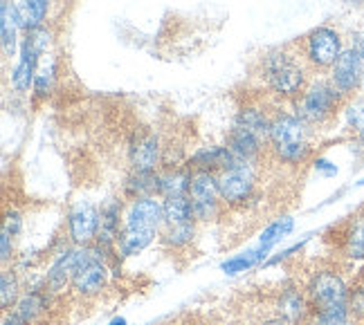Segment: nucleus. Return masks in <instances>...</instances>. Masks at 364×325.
I'll return each mask as SVG.
<instances>
[{
	"label": "nucleus",
	"instance_id": "nucleus-1",
	"mask_svg": "<svg viewBox=\"0 0 364 325\" xmlns=\"http://www.w3.org/2000/svg\"><path fill=\"white\" fill-rule=\"evenodd\" d=\"M164 224V209L158 197H137L124 209L122 231L117 238V258H131L142 253L160 238Z\"/></svg>",
	"mask_w": 364,
	"mask_h": 325
},
{
	"label": "nucleus",
	"instance_id": "nucleus-2",
	"mask_svg": "<svg viewBox=\"0 0 364 325\" xmlns=\"http://www.w3.org/2000/svg\"><path fill=\"white\" fill-rule=\"evenodd\" d=\"M313 126L304 121L297 112H279L272 117L270 148L274 158L284 164L297 166L311 158Z\"/></svg>",
	"mask_w": 364,
	"mask_h": 325
},
{
	"label": "nucleus",
	"instance_id": "nucleus-3",
	"mask_svg": "<svg viewBox=\"0 0 364 325\" xmlns=\"http://www.w3.org/2000/svg\"><path fill=\"white\" fill-rule=\"evenodd\" d=\"M311 67L304 61V56L290 50H274L265 54L263 59V79L265 86L272 94L282 99H297L306 86L311 83L308 79Z\"/></svg>",
	"mask_w": 364,
	"mask_h": 325
},
{
	"label": "nucleus",
	"instance_id": "nucleus-4",
	"mask_svg": "<svg viewBox=\"0 0 364 325\" xmlns=\"http://www.w3.org/2000/svg\"><path fill=\"white\" fill-rule=\"evenodd\" d=\"M346 99L328 79H311L306 90L295 99V112L311 126H324L335 119Z\"/></svg>",
	"mask_w": 364,
	"mask_h": 325
},
{
	"label": "nucleus",
	"instance_id": "nucleus-5",
	"mask_svg": "<svg viewBox=\"0 0 364 325\" xmlns=\"http://www.w3.org/2000/svg\"><path fill=\"white\" fill-rule=\"evenodd\" d=\"M306 296L313 314L331 312V309H348L351 285H348V280L338 270H319L308 280Z\"/></svg>",
	"mask_w": 364,
	"mask_h": 325
},
{
	"label": "nucleus",
	"instance_id": "nucleus-6",
	"mask_svg": "<svg viewBox=\"0 0 364 325\" xmlns=\"http://www.w3.org/2000/svg\"><path fill=\"white\" fill-rule=\"evenodd\" d=\"M344 50V36L340 34V30H335L331 25L315 27L301 40V56L308 67L315 70V72H328Z\"/></svg>",
	"mask_w": 364,
	"mask_h": 325
},
{
	"label": "nucleus",
	"instance_id": "nucleus-7",
	"mask_svg": "<svg viewBox=\"0 0 364 325\" xmlns=\"http://www.w3.org/2000/svg\"><path fill=\"white\" fill-rule=\"evenodd\" d=\"M189 200L196 222H212L220 216L223 197L218 189V177L214 173L196 171L189 187Z\"/></svg>",
	"mask_w": 364,
	"mask_h": 325
},
{
	"label": "nucleus",
	"instance_id": "nucleus-8",
	"mask_svg": "<svg viewBox=\"0 0 364 325\" xmlns=\"http://www.w3.org/2000/svg\"><path fill=\"white\" fill-rule=\"evenodd\" d=\"M218 177V189L223 204L228 206H241L245 204L257 187V171L252 162H239L228 171L216 175Z\"/></svg>",
	"mask_w": 364,
	"mask_h": 325
},
{
	"label": "nucleus",
	"instance_id": "nucleus-9",
	"mask_svg": "<svg viewBox=\"0 0 364 325\" xmlns=\"http://www.w3.org/2000/svg\"><path fill=\"white\" fill-rule=\"evenodd\" d=\"M90 247H68L63 249L61 253H57V258L52 260L50 270L46 274V287L52 292V294H59L63 292L70 282H73L75 274L83 267V263H86L90 258Z\"/></svg>",
	"mask_w": 364,
	"mask_h": 325
},
{
	"label": "nucleus",
	"instance_id": "nucleus-10",
	"mask_svg": "<svg viewBox=\"0 0 364 325\" xmlns=\"http://www.w3.org/2000/svg\"><path fill=\"white\" fill-rule=\"evenodd\" d=\"M100 233V209L88 200H79L68 211V236L77 247H90Z\"/></svg>",
	"mask_w": 364,
	"mask_h": 325
},
{
	"label": "nucleus",
	"instance_id": "nucleus-11",
	"mask_svg": "<svg viewBox=\"0 0 364 325\" xmlns=\"http://www.w3.org/2000/svg\"><path fill=\"white\" fill-rule=\"evenodd\" d=\"M362 79H364V61L355 54V50L346 45V50L340 54V59L328 70V81L344 99H348L362 90Z\"/></svg>",
	"mask_w": 364,
	"mask_h": 325
},
{
	"label": "nucleus",
	"instance_id": "nucleus-12",
	"mask_svg": "<svg viewBox=\"0 0 364 325\" xmlns=\"http://www.w3.org/2000/svg\"><path fill=\"white\" fill-rule=\"evenodd\" d=\"M38 59H41V52L36 50V45L32 43V38L25 34V38L21 40V50H18V61L11 70V77L9 83L14 92L18 94H27L34 88V79L38 75Z\"/></svg>",
	"mask_w": 364,
	"mask_h": 325
},
{
	"label": "nucleus",
	"instance_id": "nucleus-13",
	"mask_svg": "<svg viewBox=\"0 0 364 325\" xmlns=\"http://www.w3.org/2000/svg\"><path fill=\"white\" fill-rule=\"evenodd\" d=\"M129 162L133 171H156L162 162L160 137L151 131L135 133L129 144Z\"/></svg>",
	"mask_w": 364,
	"mask_h": 325
},
{
	"label": "nucleus",
	"instance_id": "nucleus-14",
	"mask_svg": "<svg viewBox=\"0 0 364 325\" xmlns=\"http://www.w3.org/2000/svg\"><path fill=\"white\" fill-rule=\"evenodd\" d=\"M25 32L21 7L14 0H3L0 3V43L7 59L18 54V34Z\"/></svg>",
	"mask_w": 364,
	"mask_h": 325
},
{
	"label": "nucleus",
	"instance_id": "nucleus-15",
	"mask_svg": "<svg viewBox=\"0 0 364 325\" xmlns=\"http://www.w3.org/2000/svg\"><path fill=\"white\" fill-rule=\"evenodd\" d=\"M241 160L236 158V155L228 148V146H203L196 150L187 166L191 168V171H203V173H223L228 171V168H232L234 164H239Z\"/></svg>",
	"mask_w": 364,
	"mask_h": 325
},
{
	"label": "nucleus",
	"instance_id": "nucleus-16",
	"mask_svg": "<svg viewBox=\"0 0 364 325\" xmlns=\"http://www.w3.org/2000/svg\"><path fill=\"white\" fill-rule=\"evenodd\" d=\"M277 316L284 319L288 325H308L313 316L311 303H308L306 290H297V287H286L282 294H279L277 301Z\"/></svg>",
	"mask_w": 364,
	"mask_h": 325
},
{
	"label": "nucleus",
	"instance_id": "nucleus-17",
	"mask_svg": "<svg viewBox=\"0 0 364 325\" xmlns=\"http://www.w3.org/2000/svg\"><path fill=\"white\" fill-rule=\"evenodd\" d=\"M122 220H124L122 200H117V197H110V200L100 211V233H97L95 243L102 245V247H108V249H115L119 231H122Z\"/></svg>",
	"mask_w": 364,
	"mask_h": 325
},
{
	"label": "nucleus",
	"instance_id": "nucleus-18",
	"mask_svg": "<svg viewBox=\"0 0 364 325\" xmlns=\"http://www.w3.org/2000/svg\"><path fill=\"white\" fill-rule=\"evenodd\" d=\"M265 141L259 139L257 135H252L239 126H232V131L228 133V148L239 158L241 162H252L255 164L261 158V150H263Z\"/></svg>",
	"mask_w": 364,
	"mask_h": 325
},
{
	"label": "nucleus",
	"instance_id": "nucleus-19",
	"mask_svg": "<svg viewBox=\"0 0 364 325\" xmlns=\"http://www.w3.org/2000/svg\"><path fill=\"white\" fill-rule=\"evenodd\" d=\"M160 195V173L158 171H131L124 182V197L137 200V197H156Z\"/></svg>",
	"mask_w": 364,
	"mask_h": 325
},
{
	"label": "nucleus",
	"instance_id": "nucleus-20",
	"mask_svg": "<svg viewBox=\"0 0 364 325\" xmlns=\"http://www.w3.org/2000/svg\"><path fill=\"white\" fill-rule=\"evenodd\" d=\"M50 294L52 292L48 287H38V290H27V292H23L18 303L14 305V312H16L27 325H32L48 309Z\"/></svg>",
	"mask_w": 364,
	"mask_h": 325
},
{
	"label": "nucleus",
	"instance_id": "nucleus-21",
	"mask_svg": "<svg viewBox=\"0 0 364 325\" xmlns=\"http://www.w3.org/2000/svg\"><path fill=\"white\" fill-rule=\"evenodd\" d=\"M342 253L351 263H364V214L348 220L342 236Z\"/></svg>",
	"mask_w": 364,
	"mask_h": 325
},
{
	"label": "nucleus",
	"instance_id": "nucleus-22",
	"mask_svg": "<svg viewBox=\"0 0 364 325\" xmlns=\"http://www.w3.org/2000/svg\"><path fill=\"white\" fill-rule=\"evenodd\" d=\"M234 126L257 135L263 141H270V128H272V117H268L261 108L255 106H245L239 110V115L234 119Z\"/></svg>",
	"mask_w": 364,
	"mask_h": 325
},
{
	"label": "nucleus",
	"instance_id": "nucleus-23",
	"mask_svg": "<svg viewBox=\"0 0 364 325\" xmlns=\"http://www.w3.org/2000/svg\"><path fill=\"white\" fill-rule=\"evenodd\" d=\"M191 177L193 171L189 166L185 168H166L160 173V195L158 197H180V195H189L191 187Z\"/></svg>",
	"mask_w": 364,
	"mask_h": 325
},
{
	"label": "nucleus",
	"instance_id": "nucleus-24",
	"mask_svg": "<svg viewBox=\"0 0 364 325\" xmlns=\"http://www.w3.org/2000/svg\"><path fill=\"white\" fill-rule=\"evenodd\" d=\"M268 253L270 251H265V249L255 245V247L243 251V253H236V256L223 260L220 263V272L228 274V276H236V274H241V272H247V270H252V267L263 265L265 260H268Z\"/></svg>",
	"mask_w": 364,
	"mask_h": 325
},
{
	"label": "nucleus",
	"instance_id": "nucleus-25",
	"mask_svg": "<svg viewBox=\"0 0 364 325\" xmlns=\"http://www.w3.org/2000/svg\"><path fill=\"white\" fill-rule=\"evenodd\" d=\"M193 236H196V220L180 222V224H162V231H160L162 245L171 249L187 247L193 240Z\"/></svg>",
	"mask_w": 364,
	"mask_h": 325
},
{
	"label": "nucleus",
	"instance_id": "nucleus-26",
	"mask_svg": "<svg viewBox=\"0 0 364 325\" xmlns=\"http://www.w3.org/2000/svg\"><path fill=\"white\" fill-rule=\"evenodd\" d=\"M292 229H295V218H290V216L277 218L274 222H270L268 227H265V229L261 231L257 247H261V249H265V251H272L274 245H279L286 236L292 233Z\"/></svg>",
	"mask_w": 364,
	"mask_h": 325
},
{
	"label": "nucleus",
	"instance_id": "nucleus-27",
	"mask_svg": "<svg viewBox=\"0 0 364 325\" xmlns=\"http://www.w3.org/2000/svg\"><path fill=\"white\" fill-rule=\"evenodd\" d=\"M342 119H344L346 131L353 137L364 135V97L362 94L346 99L342 106Z\"/></svg>",
	"mask_w": 364,
	"mask_h": 325
},
{
	"label": "nucleus",
	"instance_id": "nucleus-28",
	"mask_svg": "<svg viewBox=\"0 0 364 325\" xmlns=\"http://www.w3.org/2000/svg\"><path fill=\"white\" fill-rule=\"evenodd\" d=\"M164 209V224H180V222H189L193 218V209L189 195H180V197H164L162 200Z\"/></svg>",
	"mask_w": 364,
	"mask_h": 325
},
{
	"label": "nucleus",
	"instance_id": "nucleus-29",
	"mask_svg": "<svg viewBox=\"0 0 364 325\" xmlns=\"http://www.w3.org/2000/svg\"><path fill=\"white\" fill-rule=\"evenodd\" d=\"M21 278L14 270H7L3 267V272H0V305H3V312L7 309H14V305L18 303L21 299Z\"/></svg>",
	"mask_w": 364,
	"mask_h": 325
},
{
	"label": "nucleus",
	"instance_id": "nucleus-30",
	"mask_svg": "<svg viewBox=\"0 0 364 325\" xmlns=\"http://www.w3.org/2000/svg\"><path fill=\"white\" fill-rule=\"evenodd\" d=\"M18 7H21V13H23L25 32L36 30V27L46 25L48 11H50V0H21Z\"/></svg>",
	"mask_w": 364,
	"mask_h": 325
},
{
	"label": "nucleus",
	"instance_id": "nucleus-31",
	"mask_svg": "<svg viewBox=\"0 0 364 325\" xmlns=\"http://www.w3.org/2000/svg\"><path fill=\"white\" fill-rule=\"evenodd\" d=\"M308 325H360L351 309H331V312H315Z\"/></svg>",
	"mask_w": 364,
	"mask_h": 325
},
{
	"label": "nucleus",
	"instance_id": "nucleus-32",
	"mask_svg": "<svg viewBox=\"0 0 364 325\" xmlns=\"http://www.w3.org/2000/svg\"><path fill=\"white\" fill-rule=\"evenodd\" d=\"M52 83H54V65L43 67V70H41V72L36 75L32 94H34L36 99H48L50 92H52Z\"/></svg>",
	"mask_w": 364,
	"mask_h": 325
},
{
	"label": "nucleus",
	"instance_id": "nucleus-33",
	"mask_svg": "<svg viewBox=\"0 0 364 325\" xmlns=\"http://www.w3.org/2000/svg\"><path fill=\"white\" fill-rule=\"evenodd\" d=\"M14 258V236L9 231H0V260L7 265Z\"/></svg>",
	"mask_w": 364,
	"mask_h": 325
},
{
	"label": "nucleus",
	"instance_id": "nucleus-34",
	"mask_svg": "<svg viewBox=\"0 0 364 325\" xmlns=\"http://www.w3.org/2000/svg\"><path fill=\"white\" fill-rule=\"evenodd\" d=\"M308 240H311V238H304L301 243H295L292 247H288V249H284V251H279L277 256H272V258L265 260V267H272V265H277V263H284V260H288V258L292 256V253H297V251H301V249H304V245L308 243Z\"/></svg>",
	"mask_w": 364,
	"mask_h": 325
},
{
	"label": "nucleus",
	"instance_id": "nucleus-35",
	"mask_svg": "<svg viewBox=\"0 0 364 325\" xmlns=\"http://www.w3.org/2000/svg\"><path fill=\"white\" fill-rule=\"evenodd\" d=\"M3 229L9 231L14 238H16V236L21 233V229H23V218H21V214H16V211H7Z\"/></svg>",
	"mask_w": 364,
	"mask_h": 325
},
{
	"label": "nucleus",
	"instance_id": "nucleus-36",
	"mask_svg": "<svg viewBox=\"0 0 364 325\" xmlns=\"http://www.w3.org/2000/svg\"><path fill=\"white\" fill-rule=\"evenodd\" d=\"M313 168L319 175H324V177H335V175H338V171H340V168L335 166L331 160H326V158H317L313 162Z\"/></svg>",
	"mask_w": 364,
	"mask_h": 325
},
{
	"label": "nucleus",
	"instance_id": "nucleus-37",
	"mask_svg": "<svg viewBox=\"0 0 364 325\" xmlns=\"http://www.w3.org/2000/svg\"><path fill=\"white\" fill-rule=\"evenodd\" d=\"M348 48L355 50V54L364 61V30H358V32H353L351 36H348Z\"/></svg>",
	"mask_w": 364,
	"mask_h": 325
},
{
	"label": "nucleus",
	"instance_id": "nucleus-38",
	"mask_svg": "<svg viewBox=\"0 0 364 325\" xmlns=\"http://www.w3.org/2000/svg\"><path fill=\"white\" fill-rule=\"evenodd\" d=\"M0 325H27L16 312H14V309H7V312L3 314V323Z\"/></svg>",
	"mask_w": 364,
	"mask_h": 325
},
{
	"label": "nucleus",
	"instance_id": "nucleus-39",
	"mask_svg": "<svg viewBox=\"0 0 364 325\" xmlns=\"http://www.w3.org/2000/svg\"><path fill=\"white\" fill-rule=\"evenodd\" d=\"M342 3L351 9H364V0H342Z\"/></svg>",
	"mask_w": 364,
	"mask_h": 325
},
{
	"label": "nucleus",
	"instance_id": "nucleus-40",
	"mask_svg": "<svg viewBox=\"0 0 364 325\" xmlns=\"http://www.w3.org/2000/svg\"><path fill=\"white\" fill-rule=\"evenodd\" d=\"M108 325H129V321H126L124 316H115L113 321H110Z\"/></svg>",
	"mask_w": 364,
	"mask_h": 325
},
{
	"label": "nucleus",
	"instance_id": "nucleus-41",
	"mask_svg": "<svg viewBox=\"0 0 364 325\" xmlns=\"http://www.w3.org/2000/svg\"><path fill=\"white\" fill-rule=\"evenodd\" d=\"M265 325H288V323H286L284 319H279V316H277L274 321H270V323H265Z\"/></svg>",
	"mask_w": 364,
	"mask_h": 325
},
{
	"label": "nucleus",
	"instance_id": "nucleus-42",
	"mask_svg": "<svg viewBox=\"0 0 364 325\" xmlns=\"http://www.w3.org/2000/svg\"><path fill=\"white\" fill-rule=\"evenodd\" d=\"M355 141H358L360 146H364V135H362V137H355Z\"/></svg>",
	"mask_w": 364,
	"mask_h": 325
},
{
	"label": "nucleus",
	"instance_id": "nucleus-43",
	"mask_svg": "<svg viewBox=\"0 0 364 325\" xmlns=\"http://www.w3.org/2000/svg\"><path fill=\"white\" fill-rule=\"evenodd\" d=\"M358 187H364V180H360V182H358Z\"/></svg>",
	"mask_w": 364,
	"mask_h": 325
},
{
	"label": "nucleus",
	"instance_id": "nucleus-44",
	"mask_svg": "<svg viewBox=\"0 0 364 325\" xmlns=\"http://www.w3.org/2000/svg\"><path fill=\"white\" fill-rule=\"evenodd\" d=\"M362 92H364V79H362Z\"/></svg>",
	"mask_w": 364,
	"mask_h": 325
}]
</instances>
